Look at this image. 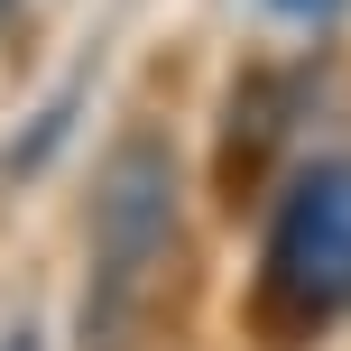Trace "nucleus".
Wrapping results in <instances>:
<instances>
[{
	"mask_svg": "<svg viewBox=\"0 0 351 351\" xmlns=\"http://www.w3.org/2000/svg\"><path fill=\"white\" fill-rule=\"evenodd\" d=\"M259 315L287 342H305V333H324V324L351 315V158L305 167L278 194L268 268H259Z\"/></svg>",
	"mask_w": 351,
	"mask_h": 351,
	"instance_id": "1",
	"label": "nucleus"
},
{
	"mask_svg": "<svg viewBox=\"0 0 351 351\" xmlns=\"http://www.w3.org/2000/svg\"><path fill=\"white\" fill-rule=\"evenodd\" d=\"M167 241H176V158L167 139H121V158L102 167V194H93V324H84L93 351L121 342Z\"/></svg>",
	"mask_w": 351,
	"mask_h": 351,
	"instance_id": "2",
	"label": "nucleus"
},
{
	"mask_svg": "<svg viewBox=\"0 0 351 351\" xmlns=\"http://www.w3.org/2000/svg\"><path fill=\"white\" fill-rule=\"evenodd\" d=\"M278 139H287V84L250 74V84H241V121H231V139H222V176L250 185V176L278 158Z\"/></svg>",
	"mask_w": 351,
	"mask_h": 351,
	"instance_id": "3",
	"label": "nucleus"
},
{
	"mask_svg": "<svg viewBox=\"0 0 351 351\" xmlns=\"http://www.w3.org/2000/svg\"><path fill=\"white\" fill-rule=\"evenodd\" d=\"M268 10H278V19H296V28H324L342 0H268Z\"/></svg>",
	"mask_w": 351,
	"mask_h": 351,
	"instance_id": "4",
	"label": "nucleus"
},
{
	"mask_svg": "<svg viewBox=\"0 0 351 351\" xmlns=\"http://www.w3.org/2000/svg\"><path fill=\"white\" fill-rule=\"evenodd\" d=\"M0 351H37V342H28V333H10V342H0Z\"/></svg>",
	"mask_w": 351,
	"mask_h": 351,
	"instance_id": "5",
	"label": "nucleus"
},
{
	"mask_svg": "<svg viewBox=\"0 0 351 351\" xmlns=\"http://www.w3.org/2000/svg\"><path fill=\"white\" fill-rule=\"evenodd\" d=\"M0 19H10V0H0Z\"/></svg>",
	"mask_w": 351,
	"mask_h": 351,
	"instance_id": "6",
	"label": "nucleus"
}]
</instances>
